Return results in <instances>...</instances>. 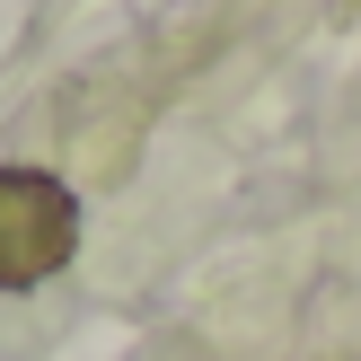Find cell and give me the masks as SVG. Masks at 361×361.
I'll use <instances>...</instances> for the list:
<instances>
[{
  "label": "cell",
  "instance_id": "1",
  "mask_svg": "<svg viewBox=\"0 0 361 361\" xmlns=\"http://www.w3.org/2000/svg\"><path fill=\"white\" fill-rule=\"evenodd\" d=\"M80 247V203L44 168H0V291L53 282Z\"/></svg>",
  "mask_w": 361,
  "mask_h": 361
}]
</instances>
